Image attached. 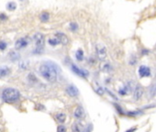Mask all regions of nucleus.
<instances>
[{
	"label": "nucleus",
	"instance_id": "obj_10",
	"mask_svg": "<svg viewBox=\"0 0 156 132\" xmlns=\"http://www.w3.org/2000/svg\"><path fill=\"white\" fill-rule=\"evenodd\" d=\"M66 93L69 94L70 96L74 97V96H77L79 94V91L78 89L75 87L74 85H69L66 87Z\"/></svg>",
	"mask_w": 156,
	"mask_h": 132
},
{
	"label": "nucleus",
	"instance_id": "obj_20",
	"mask_svg": "<svg viewBox=\"0 0 156 132\" xmlns=\"http://www.w3.org/2000/svg\"><path fill=\"white\" fill-rule=\"evenodd\" d=\"M69 29L72 31H76L78 29V25L76 22H71L69 24Z\"/></svg>",
	"mask_w": 156,
	"mask_h": 132
},
{
	"label": "nucleus",
	"instance_id": "obj_2",
	"mask_svg": "<svg viewBox=\"0 0 156 132\" xmlns=\"http://www.w3.org/2000/svg\"><path fill=\"white\" fill-rule=\"evenodd\" d=\"M19 97H20L19 92L17 89L12 88V87L4 89L2 92V99L6 103H8V104L15 103L16 101H18L19 99Z\"/></svg>",
	"mask_w": 156,
	"mask_h": 132
},
{
	"label": "nucleus",
	"instance_id": "obj_23",
	"mask_svg": "<svg viewBox=\"0 0 156 132\" xmlns=\"http://www.w3.org/2000/svg\"><path fill=\"white\" fill-rule=\"evenodd\" d=\"M96 93H98V94H100V96H102V94H104V89L102 88V87H100V86H98V88H96Z\"/></svg>",
	"mask_w": 156,
	"mask_h": 132
},
{
	"label": "nucleus",
	"instance_id": "obj_6",
	"mask_svg": "<svg viewBox=\"0 0 156 132\" xmlns=\"http://www.w3.org/2000/svg\"><path fill=\"white\" fill-rule=\"evenodd\" d=\"M29 42H30V40L28 38H20L16 41L15 48L17 50H20L22 48H25V47H27L29 45Z\"/></svg>",
	"mask_w": 156,
	"mask_h": 132
},
{
	"label": "nucleus",
	"instance_id": "obj_7",
	"mask_svg": "<svg viewBox=\"0 0 156 132\" xmlns=\"http://www.w3.org/2000/svg\"><path fill=\"white\" fill-rule=\"evenodd\" d=\"M85 110L84 108L81 107V105H78V107L74 109V117L76 118V119H82L85 118Z\"/></svg>",
	"mask_w": 156,
	"mask_h": 132
},
{
	"label": "nucleus",
	"instance_id": "obj_16",
	"mask_svg": "<svg viewBox=\"0 0 156 132\" xmlns=\"http://www.w3.org/2000/svg\"><path fill=\"white\" fill-rule=\"evenodd\" d=\"M55 118L60 123H63V122H65V120H66V115L64 113H59L55 116Z\"/></svg>",
	"mask_w": 156,
	"mask_h": 132
},
{
	"label": "nucleus",
	"instance_id": "obj_13",
	"mask_svg": "<svg viewBox=\"0 0 156 132\" xmlns=\"http://www.w3.org/2000/svg\"><path fill=\"white\" fill-rule=\"evenodd\" d=\"M10 73V68L8 66H1L0 67V78L6 77Z\"/></svg>",
	"mask_w": 156,
	"mask_h": 132
},
{
	"label": "nucleus",
	"instance_id": "obj_21",
	"mask_svg": "<svg viewBox=\"0 0 156 132\" xmlns=\"http://www.w3.org/2000/svg\"><path fill=\"white\" fill-rule=\"evenodd\" d=\"M28 67H29V62H21L19 63V68H20V69L26 70Z\"/></svg>",
	"mask_w": 156,
	"mask_h": 132
},
{
	"label": "nucleus",
	"instance_id": "obj_15",
	"mask_svg": "<svg viewBox=\"0 0 156 132\" xmlns=\"http://www.w3.org/2000/svg\"><path fill=\"white\" fill-rule=\"evenodd\" d=\"M40 19L41 22H48L50 20V14L48 12H42L40 15Z\"/></svg>",
	"mask_w": 156,
	"mask_h": 132
},
{
	"label": "nucleus",
	"instance_id": "obj_9",
	"mask_svg": "<svg viewBox=\"0 0 156 132\" xmlns=\"http://www.w3.org/2000/svg\"><path fill=\"white\" fill-rule=\"evenodd\" d=\"M139 75L141 77H147L151 75V70L147 66H141L139 68Z\"/></svg>",
	"mask_w": 156,
	"mask_h": 132
},
{
	"label": "nucleus",
	"instance_id": "obj_22",
	"mask_svg": "<svg viewBox=\"0 0 156 132\" xmlns=\"http://www.w3.org/2000/svg\"><path fill=\"white\" fill-rule=\"evenodd\" d=\"M57 132H66V128L63 125H60L57 129Z\"/></svg>",
	"mask_w": 156,
	"mask_h": 132
},
{
	"label": "nucleus",
	"instance_id": "obj_1",
	"mask_svg": "<svg viewBox=\"0 0 156 132\" xmlns=\"http://www.w3.org/2000/svg\"><path fill=\"white\" fill-rule=\"evenodd\" d=\"M40 75L43 77L46 81L50 83H54L57 80V71L52 63L46 62L41 64L39 68Z\"/></svg>",
	"mask_w": 156,
	"mask_h": 132
},
{
	"label": "nucleus",
	"instance_id": "obj_24",
	"mask_svg": "<svg viewBox=\"0 0 156 132\" xmlns=\"http://www.w3.org/2000/svg\"><path fill=\"white\" fill-rule=\"evenodd\" d=\"M6 48H7V44H6V42H4V41H0V50H1V51H4Z\"/></svg>",
	"mask_w": 156,
	"mask_h": 132
},
{
	"label": "nucleus",
	"instance_id": "obj_26",
	"mask_svg": "<svg viewBox=\"0 0 156 132\" xmlns=\"http://www.w3.org/2000/svg\"><path fill=\"white\" fill-rule=\"evenodd\" d=\"M133 131H135V129H131L128 130V131H126V132H133Z\"/></svg>",
	"mask_w": 156,
	"mask_h": 132
},
{
	"label": "nucleus",
	"instance_id": "obj_19",
	"mask_svg": "<svg viewBox=\"0 0 156 132\" xmlns=\"http://www.w3.org/2000/svg\"><path fill=\"white\" fill-rule=\"evenodd\" d=\"M16 8H17V4L15 2H8L7 4V9L9 11H14Z\"/></svg>",
	"mask_w": 156,
	"mask_h": 132
},
{
	"label": "nucleus",
	"instance_id": "obj_25",
	"mask_svg": "<svg viewBox=\"0 0 156 132\" xmlns=\"http://www.w3.org/2000/svg\"><path fill=\"white\" fill-rule=\"evenodd\" d=\"M103 70H104V71H106V72H109V71L111 70V66L109 64V63H107V64H105V65H104V67H103Z\"/></svg>",
	"mask_w": 156,
	"mask_h": 132
},
{
	"label": "nucleus",
	"instance_id": "obj_8",
	"mask_svg": "<svg viewBox=\"0 0 156 132\" xmlns=\"http://www.w3.org/2000/svg\"><path fill=\"white\" fill-rule=\"evenodd\" d=\"M142 94H143L142 87L141 85H136L135 89H134V93H133V98H134V100H140L142 97Z\"/></svg>",
	"mask_w": 156,
	"mask_h": 132
},
{
	"label": "nucleus",
	"instance_id": "obj_4",
	"mask_svg": "<svg viewBox=\"0 0 156 132\" xmlns=\"http://www.w3.org/2000/svg\"><path fill=\"white\" fill-rule=\"evenodd\" d=\"M33 40H34V42H35V45L39 49H42L43 48V46L45 44V38H44V35L41 33V32H38L36 33L34 36H33Z\"/></svg>",
	"mask_w": 156,
	"mask_h": 132
},
{
	"label": "nucleus",
	"instance_id": "obj_17",
	"mask_svg": "<svg viewBox=\"0 0 156 132\" xmlns=\"http://www.w3.org/2000/svg\"><path fill=\"white\" fill-rule=\"evenodd\" d=\"M149 96L152 98L156 96V83L153 84V85L149 88Z\"/></svg>",
	"mask_w": 156,
	"mask_h": 132
},
{
	"label": "nucleus",
	"instance_id": "obj_5",
	"mask_svg": "<svg viewBox=\"0 0 156 132\" xmlns=\"http://www.w3.org/2000/svg\"><path fill=\"white\" fill-rule=\"evenodd\" d=\"M71 68L73 72L75 73V75H77L78 76L80 77H83V78H87L88 76V72H87L85 70H83L81 68H79L77 65L75 64H71Z\"/></svg>",
	"mask_w": 156,
	"mask_h": 132
},
{
	"label": "nucleus",
	"instance_id": "obj_11",
	"mask_svg": "<svg viewBox=\"0 0 156 132\" xmlns=\"http://www.w3.org/2000/svg\"><path fill=\"white\" fill-rule=\"evenodd\" d=\"M59 41H60V43L63 44V45H67L69 43V39H68V37L64 34V33H62V32H59L55 35Z\"/></svg>",
	"mask_w": 156,
	"mask_h": 132
},
{
	"label": "nucleus",
	"instance_id": "obj_14",
	"mask_svg": "<svg viewBox=\"0 0 156 132\" xmlns=\"http://www.w3.org/2000/svg\"><path fill=\"white\" fill-rule=\"evenodd\" d=\"M48 43H49L51 46H52V47H54V46H57V45H59V44H61L60 43V41H59V40H58V38L56 36H54V37H52V38H50L49 40H48Z\"/></svg>",
	"mask_w": 156,
	"mask_h": 132
},
{
	"label": "nucleus",
	"instance_id": "obj_12",
	"mask_svg": "<svg viewBox=\"0 0 156 132\" xmlns=\"http://www.w3.org/2000/svg\"><path fill=\"white\" fill-rule=\"evenodd\" d=\"M72 131L73 132H84L85 128H84L83 124L79 123V122H75L72 126Z\"/></svg>",
	"mask_w": 156,
	"mask_h": 132
},
{
	"label": "nucleus",
	"instance_id": "obj_3",
	"mask_svg": "<svg viewBox=\"0 0 156 132\" xmlns=\"http://www.w3.org/2000/svg\"><path fill=\"white\" fill-rule=\"evenodd\" d=\"M96 56H98V59L99 61H105L106 60L107 55V48L102 43L96 44Z\"/></svg>",
	"mask_w": 156,
	"mask_h": 132
},
{
	"label": "nucleus",
	"instance_id": "obj_18",
	"mask_svg": "<svg viewBox=\"0 0 156 132\" xmlns=\"http://www.w3.org/2000/svg\"><path fill=\"white\" fill-rule=\"evenodd\" d=\"M75 58H76V60L81 62L84 60V51L83 50H78L76 52H75Z\"/></svg>",
	"mask_w": 156,
	"mask_h": 132
}]
</instances>
